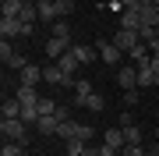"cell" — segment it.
<instances>
[{"mask_svg": "<svg viewBox=\"0 0 159 156\" xmlns=\"http://www.w3.org/2000/svg\"><path fill=\"white\" fill-rule=\"evenodd\" d=\"M21 121L29 124V128H32L35 121H39V103H35V106H21Z\"/></svg>", "mask_w": 159, "mask_h": 156, "instance_id": "484cf974", "label": "cell"}, {"mask_svg": "<svg viewBox=\"0 0 159 156\" xmlns=\"http://www.w3.org/2000/svg\"><path fill=\"white\" fill-rule=\"evenodd\" d=\"M0 4H4V0H0Z\"/></svg>", "mask_w": 159, "mask_h": 156, "instance_id": "60d3db41", "label": "cell"}, {"mask_svg": "<svg viewBox=\"0 0 159 156\" xmlns=\"http://www.w3.org/2000/svg\"><path fill=\"white\" fill-rule=\"evenodd\" d=\"M71 50V43H64V39H57V35H50L46 39V57L50 60H57V57H64V53Z\"/></svg>", "mask_w": 159, "mask_h": 156, "instance_id": "4fadbf2b", "label": "cell"}, {"mask_svg": "<svg viewBox=\"0 0 159 156\" xmlns=\"http://www.w3.org/2000/svg\"><path fill=\"white\" fill-rule=\"evenodd\" d=\"M96 149H99V156H120L113 145H106V142H102V145H96Z\"/></svg>", "mask_w": 159, "mask_h": 156, "instance_id": "e575fe53", "label": "cell"}, {"mask_svg": "<svg viewBox=\"0 0 159 156\" xmlns=\"http://www.w3.org/2000/svg\"><path fill=\"white\" fill-rule=\"evenodd\" d=\"M53 35H57V39H64V43H71V25L64 21V18H60V21H53Z\"/></svg>", "mask_w": 159, "mask_h": 156, "instance_id": "cb8c5ba5", "label": "cell"}, {"mask_svg": "<svg viewBox=\"0 0 159 156\" xmlns=\"http://www.w3.org/2000/svg\"><path fill=\"white\" fill-rule=\"evenodd\" d=\"M124 139H127V145H142L145 135H142V128H138V124H127V128H124Z\"/></svg>", "mask_w": 159, "mask_h": 156, "instance_id": "7402d4cb", "label": "cell"}, {"mask_svg": "<svg viewBox=\"0 0 159 156\" xmlns=\"http://www.w3.org/2000/svg\"><path fill=\"white\" fill-rule=\"evenodd\" d=\"M152 135H156V139H159V128H156V131H152Z\"/></svg>", "mask_w": 159, "mask_h": 156, "instance_id": "f35d334b", "label": "cell"}, {"mask_svg": "<svg viewBox=\"0 0 159 156\" xmlns=\"http://www.w3.org/2000/svg\"><path fill=\"white\" fill-rule=\"evenodd\" d=\"M96 50H99V57L110 64V68H117L120 64V50H117V43L113 39H102V43H96Z\"/></svg>", "mask_w": 159, "mask_h": 156, "instance_id": "30bf717a", "label": "cell"}, {"mask_svg": "<svg viewBox=\"0 0 159 156\" xmlns=\"http://www.w3.org/2000/svg\"><path fill=\"white\" fill-rule=\"evenodd\" d=\"M152 4H159V0H152Z\"/></svg>", "mask_w": 159, "mask_h": 156, "instance_id": "ab89813d", "label": "cell"}, {"mask_svg": "<svg viewBox=\"0 0 159 156\" xmlns=\"http://www.w3.org/2000/svg\"><path fill=\"white\" fill-rule=\"evenodd\" d=\"M0 135H4V139H11V142H25L29 145V124L21 121V117H4V124H0Z\"/></svg>", "mask_w": 159, "mask_h": 156, "instance_id": "6da1fadb", "label": "cell"}, {"mask_svg": "<svg viewBox=\"0 0 159 156\" xmlns=\"http://www.w3.org/2000/svg\"><path fill=\"white\" fill-rule=\"evenodd\" d=\"M120 29H131V32H142L145 29V18L138 7H127V11H120Z\"/></svg>", "mask_w": 159, "mask_h": 156, "instance_id": "ba28073f", "label": "cell"}, {"mask_svg": "<svg viewBox=\"0 0 159 156\" xmlns=\"http://www.w3.org/2000/svg\"><path fill=\"white\" fill-rule=\"evenodd\" d=\"M53 117H57L60 124H64V121H71V106H64V103H60V106H57V114H53Z\"/></svg>", "mask_w": 159, "mask_h": 156, "instance_id": "836d02e7", "label": "cell"}, {"mask_svg": "<svg viewBox=\"0 0 159 156\" xmlns=\"http://www.w3.org/2000/svg\"><path fill=\"white\" fill-rule=\"evenodd\" d=\"M159 85V71L152 68V57H148L145 64H138V89H152Z\"/></svg>", "mask_w": 159, "mask_h": 156, "instance_id": "52a82bcc", "label": "cell"}, {"mask_svg": "<svg viewBox=\"0 0 159 156\" xmlns=\"http://www.w3.org/2000/svg\"><path fill=\"white\" fill-rule=\"evenodd\" d=\"M64 156H99V149L92 142H81V139H71L67 149H64Z\"/></svg>", "mask_w": 159, "mask_h": 156, "instance_id": "8fae6325", "label": "cell"}, {"mask_svg": "<svg viewBox=\"0 0 159 156\" xmlns=\"http://www.w3.org/2000/svg\"><path fill=\"white\" fill-rule=\"evenodd\" d=\"M53 4H57V14H60V18H67V14L74 11V0H53Z\"/></svg>", "mask_w": 159, "mask_h": 156, "instance_id": "f546056e", "label": "cell"}, {"mask_svg": "<svg viewBox=\"0 0 159 156\" xmlns=\"http://www.w3.org/2000/svg\"><path fill=\"white\" fill-rule=\"evenodd\" d=\"M35 7H39V21H60L57 4H53V0H35Z\"/></svg>", "mask_w": 159, "mask_h": 156, "instance_id": "e0dca14e", "label": "cell"}, {"mask_svg": "<svg viewBox=\"0 0 159 156\" xmlns=\"http://www.w3.org/2000/svg\"><path fill=\"white\" fill-rule=\"evenodd\" d=\"M0 156H25V142H11V139H4Z\"/></svg>", "mask_w": 159, "mask_h": 156, "instance_id": "44dd1931", "label": "cell"}, {"mask_svg": "<svg viewBox=\"0 0 159 156\" xmlns=\"http://www.w3.org/2000/svg\"><path fill=\"white\" fill-rule=\"evenodd\" d=\"M120 156H148V153H145V145H124Z\"/></svg>", "mask_w": 159, "mask_h": 156, "instance_id": "4dcf8cb0", "label": "cell"}, {"mask_svg": "<svg viewBox=\"0 0 159 156\" xmlns=\"http://www.w3.org/2000/svg\"><path fill=\"white\" fill-rule=\"evenodd\" d=\"M138 4H142V0H120V7H124V11H127V7H138Z\"/></svg>", "mask_w": 159, "mask_h": 156, "instance_id": "d590c367", "label": "cell"}, {"mask_svg": "<svg viewBox=\"0 0 159 156\" xmlns=\"http://www.w3.org/2000/svg\"><path fill=\"white\" fill-rule=\"evenodd\" d=\"M152 68H156V71H159V53H152Z\"/></svg>", "mask_w": 159, "mask_h": 156, "instance_id": "8d00e7d4", "label": "cell"}, {"mask_svg": "<svg viewBox=\"0 0 159 156\" xmlns=\"http://www.w3.org/2000/svg\"><path fill=\"white\" fill-rule=\"evenodd\" d=\"M0 60H4V68H11V71H25V68H29V64H32V60L25 57L21 50H14V46H11V43H7V39L0 43Z\"/></svg>", "mask_w": 159, "mask_h": 156, "instance_id": "7a4b0ae2", "label": "cell"}, {"mask_svg": "<svg viewBox=\"0 0 159 156\" xmlns=\"http://www.w3.org/2000/svg\"><path fill=\"white\" fill-rule=\"evenodd\" d=\"M102 142H106V145H113V149L120 153V149L127 145V139H124V128H110V131L102 135Z\"/></svg>", "mask_w": 159, "mask_h": 156, "instance_id": "d6986e66", "label": "cell"}, {"mask_svg": "<svg viewBox=\"0 0 159 156\" xmlns=\"http://www.w3.org/2000/svg\"><path fill=\"white\" fill-rule=\"evenodd\" d=\"M0 35H4V39H14V35H32V25L18 21V18H0Z\"/></svg>", "mask_w": 159, "mask_h": 156, "instance_id": "277c9868", "label": "cell"}, {"mask_svg": "<svg viewBox=\"0 0 159 156\" xmlns=\"http://www.w3.org/2000/svg\"><path fill=\"white\" fill-rule=\"evenodd\" d=\"M35 82H43V68L39 64H29L25 71H18V85H35Z\"/></svg>", "mask_w": 159, "mask_h": 156, "instance_id": "5bb4252c", "label": "cell"}, {"mask_svg": "<svg viewBox=\"0 0 159 156\" xmlns=\"http://www.w3.org/2000/svg\"><path fill=\"white\" fill-rule=\"evenodd\" d=\"M117 85L124 89H138V64H120V71H117Z\"/></svg>", "mask_w": 159, "mask_h": 156, "instance_id": "8992f818", "label": "cell"}, {"mask_svg": "<svg viewBox=\"0 0 159 156\" xmlns=\"http://www.w3.org/2000/svg\"><path fill=\"white\" fill-rule=\"evenodd\" d=\"M148 156H159V149H152V153H148Z\"/></svg>", "mask_w": 159, "mask_h": 156, "instance_id": "74e56055", "label": "cell"}, {"mask_svg": "<svg viewBox=\"0 0 159 156\" xmlns=\"http://www.w3.org/2000/svg\"><path fill=\"white\" fill-rule=\"evenodd\" d=\"M81 92H92V82L89 78H78V82H74V96H81Z\"/></svg>", "mask_w": 159, "mask_h": 156, "instance_id": "1f68e13d", "label": "cell"}, {"mask_svg": "<svg viewBox=\"0 0 159 156\" xmlns=\"http://www.w3.org/2000/svg\"><path fill=\"white\" fill-rule=\"evenodd\" d=\"M35 131H39V135H57L60 131V121H57V117H39V121H35Z\"/></svg>", "mask_w": 159, "mask_h": 156, "instance_id": "ffe728a7", "label": "cell"}, {"mask_svg": "<svg viewBox=\"0 0 159 156\" xmlns=\"http://www.w3.org/2000/svg\"><path fill=\"white\" fill-rule=\"evenodd\" d=\"M57 64H60V71H64V75H74V71L81 68V60H78V53H74V50H67L64 57H57Z\"/></svg>", "mask_w": 159, "mask_h": 156, "instance_id": "ac0fdd59", "label": "cell"}, {"mask_svg": "<svg viewBox=\"0 0 159 156\" xmlns=\"http://www.w3.org/2000/svg\"><path fill=\"white\" fill-rule=\"evenodd\" d=\"M138 99H142L138 89H127V92H124V103H127V106H138Z\"/></svg>", "mask_w": 159, "mask_h": 156, "instance_id": "d6a6232c", "label": "cell"}, {"mask_svg": "<svg viewBox=\"0 0 159 156\" xmlns=\"http://www.w3.org/2000/svg\"><path fill=\"white\" fill-rule=\"evenodd\" d=\"M71 50L78 53V60H81V64H89V60H96V53H99V50H92V46H71Z\"/></svg>", "mask_w": 159, "mask_h": 156, "instance_id": "4316f807", "label": "cell"}, {"mask_svg": "<svg viewBox=\"0 0 159 156\" xmlns=\"http://www.w3.org/2000/svg\"><path fill=\"white\" fill-rule=\"evenodd\" d=\"M57 135H60L64 142H71V139H81V142H92V135H96V131H92L89 124H78V121H64Z\"/></svg>", "mask_w": 159, "mask_h": 156, "instance_id": "3957f363", "label": "cell"}, {"mask_svg": "<svg viewBox=\"0 0 159 156\" xmlns=\"http://www.w3.org/2000/svg\"><path fill=\"white\" fill-rule=\"evenodd\" d=\"M14 99H18V103H21V106H35V103H39V99H43V96H35V85H18Z\"/></svg>", "mask_w": 159, "mask_h": 156, "instance_id": "9a60e30c", "label": "cell"}, {"mask_svg": "<svg viewBox=\"0 0 159 156\" xmlns=\"http://www.w3.org/2000/svg\"><path fill=\"white\" fill-rule=\"evenodd\" d=\"M43 82H50V85H74L78 78L64 75V71H60V64H57V60H50V64L43 68Z\"/></svg>", "mask_w": 159, "mask_h": 156, "instance_id": "5b68a950", "label": "cell"}, {"mask_svg": "<svg viewBox=\"0 0 159 156\" xmlns=\"http://www.w3.org/2000/svg\"><path fill=\"white\" fill-rule=\"evenodd\" d=\"M57 106H60L57 99H46V96H43V99H39V117H53V114H57Z\"/></svg>", "mask_w": 159, "mask_h": 156, "instance_id": "d4e9b609", "label": "cell"}, {"mask_svg": "<svg viewBox=\"0 0 159 156\" xmlns=\"http://www.w3.org/2000/svg\"><path fill=\"white\" fill-rule=\"evenodd\" d=\"M148 57H152V50H148V43H138V46L131 50V60H134V64H145Z\"/></svg>", "mask_w": 159, "mask_h": 156, "instance_id": "603a6c76", "label": "cell"}, {"mask_svg": "<svg viewBox=\"0 0 159 156\" xmlns=\"http://www.w3.org/2000/svg\"><path fill=\"white\" fill-rule=\"evenodd\" d=\"M74 106H85V110H92V114H99L102 110V96L92 89V92H81V96H74Z\"/></svg>", "mask_w": 159, "mask_h": 156, "instance_id": "7c38bea8", "label": "cell"}, {"mask_svg": "<svg viewBox=\"0 0 159 156\" xmlns=\"http://www.w3.org/2000/svg\"><path fill=\"white\" fill-rule=\"evenodd\" d=\"M4 117H21V103L18 99H4Z\"/></svg>", "mask_w": 159, "mask_h": 156, "instance_id": "f1b7e54d", "label": "cell"}, {"mask_svg": "<svg viewBox=\"0 0 159 156\" xmlns=\"http://www.w3.org/2000/svg\"><path fill=\"white\" fill-rule=\"evenodd\" d=\"M113 43H117V50H134L138 43H142V32H131V29H117V35H113Z\"/></svg>", "mask_w": 159, "mask_h": 156, "instance_id": "9c48e42d", "label": "cell"}, {"mask_svg": "<svg viewBox=\"0 0 159 156\" xmlns=\"http://www.w3.org/2000/svg\"><path fill=\"white\" fill-rule=\"evenodd\" d=\"M21 14V0H4V18H18Z\"/></svg>", "mask_w": 159, "mask_h": 156, "instance_id": "83f0119b", "label": "cell"}, {"mask_svg": "<svg viewBox=\"0 0 159 156\" xmlns=\"http://www.w3.org/2000/svg\"><path fill=\"white\" fill-rule=\"evenodd\" d=\"M138 11H142V18H145V25H159V4H152V0H142L138 4Z\"/></svg>", "mask_w": 159, "mask_h": 156, "instance_id": "2e32d148", "label": "cell"}]
</instances>
